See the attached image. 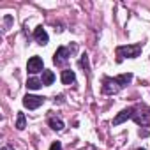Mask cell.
Wrapping results in <instances>:
<instances>
[{"instance_id": "3957f363", "label": "cell", "mask_w": 150, "mask_h": 150, "mask_svg": "<svg viewBox=\"0 0 150 150\" xmlns=\"http://www.w3.org/2000/svg\"><path fill=\"white\" fill-rule=\"evenodd\" d=\"M131 110H132L131 118L138 125H150V108H146V106H134Z\"/></svg>"}, {"instance_id": "6da1fadb", "label": "cell", "mask_w": 150, "mask_h": 150, "mask_svg": "<svg viewBox=\"0 0 150 150\" xmlns=\"http://www.w3.org/2000/svg\"><path fill=\"white\" fill-rule=\"evenodd\" d=\"M131 80H132V74L131 72L120 74V76H117V78H104L103 80V94L113 96V94L120 92V88H124Z\"/></svg>"}, {"instance_id": "7c38bea8", "label": "cell", "mask_w": 150, "mask_h": 150, "mask_svg": "<svg viewBox=\"0 0 150 150\" xmlns=\"http://www.w3.org/2000/svg\"><path fill=\"white\" fill-rule=\"evenodd\" d=\"M50 127L53 129V131H62L64 129V122L62 120H58V118H50Z\"/></svg>"}, {"instance_id": "8fae6325", "label": "cell", "mask_w": 150, "mask_h": 150, "mask_svg": "<svg viewBox=\"0 0 150 150\" xmlns=\"http://www.w3.org/2000/svg\"><path fill=\"white\" fill-rule=\"evenodd\" d=\"M41 87H42V81L37 80V78H30V80L27 81V88H28V90H37V88H41Z\"/></svg>"}, {"instance_id": "2e32d148", "label": "cell", "mask_w": 150, "mask_h": 150, "mask_svg": "<svg viewBox=\"0 0 150 150\" xmlns=\"http://www.w3.org/2000/svg\"><path fill=\"white\" fill-rule=\"evenodd\" d=\"M2 150H14L13 146H9V145H6V146H2Z\"/></svg>"}, {"instance_id": "9a60e30c", "label": "cell", "mask_w": 150, "mask_h": 150, "mask_svg": "<svg viewBox=\"0 0 150 150\" xmlns=\"http://www.w3.org/2000/svg\"><path fill=\"white\" fill-rule=\"evenodd\" d=\"M50 150H62V145H60V141H55V143L50 146Z\"/></svg>"}, {"instance_id": "e0dca14e", "label": "cell", "mask_w": 150, "mask_h": 150, "mask_svg": "<svg viewBox=\"0 0 150 150\" xmlns=\"http://www.w3.org/2000/svg\"><path fill=\"white\" fill-rule=\"evenodd\" d=\"M138 150H145V148H138Z\"/></svg>"}, {"instance_id": "277c9868", "label": "cell", "mask_w": 150, "mask_h": 150, "mask_svg": "<svg viewBox=\"0 0 150 150\" xmlns=\"http://www.w3.org/2000/svg\"><path fill=\"white\" fill-rule=\"evenodd\" d=\"M42 103H44V97H41V96H30L28 94L23 97V106L28 110H37Z\"/></svg>"}, {"instance_id": "7a4b0ae2", "label": "cell", "mask_w": 150, "mask_h": 150, "mask_svg": "<svg viewBox=\"0 0 150 150\" xmlns=\"http://www.w3.org/2000/svg\"><path fill=\"white\" fill-rule=\"evenodd\" d=\"M141 44H129V46H118L117 48V60L122 62L125 57L127 58H136L141 53Z\"/></svg>"}, {"instance_id": "30bf717a", "label": "cell", "mask_w": 150, "mask_h": 150, "mask_svg": "<svg viewBox=\"0 0 150 150\" xmlns=\"http://www.w3.org/2000/svg\"><path fill=\"white\" fill-rule=\"evenodd\" d=\"M55 81V74L51 71H42V85H51Z\"/></svg>"}, {"instance_id": "4fadbf2b", "label": "cell", "mask_w": 150, "mask_h": 150, "mask_svg": "<svg viewBox=\"0 0 150 150\" xmlns=\"http://www.w3.org/2000/svg\"><path fill=\"white\" fill-rule=\"evenodd\" d=\"M25 125H27V118H25V115H23V113H18V118H16V129L23 131Z\"/></svg>"}, {"instance_id": "ba28073f", "label": "cell", "mask_w": 150, "mask_h": 150, "mask_svg": "<svg viewBox=\"0 0 150 150\" xmlns=\"http://www.w3.org/2000/svg\"><path fill=\"white\" fill-rule=\"evenodd\" d=\"M131 115H132V110L129 108V110H122L115 118H113V125H120L122 122H125L127 118H131Z\"/></svg>"}, {"instance_id": "5b68a950", "label": "cell", "mask_w": 150, "mask_h": 150, "mask_svg": "<svg viewBox=\"0 0 150 150\" xmlns=\"http://www.w3.org/2000/svg\"><path fill=\"white\" fill-rule=\"evenodd\" d=\"M69 60V50L65 48V46H60L57 51H55V57H53V62L57 64V65H62V64H65Z\"/></svg>"}, {"instance_id": "9c48e42d", "label": "cell", "mask_w": 150, "mask_h": 150, "mask_svg": "<svg viewBox=\"0 0 150 150\" xmlns=\"http://www.w3.org/2000/svg\"><path fill=\"white\" fill-rule=\"evenodd\" d=\"M74 80H76V76H74V71H71V69L62 71V83H64V85H71Z\"/></svg>"}, {"instance_id": "8992f818", "label": "cell", "mask_w": 150, "mask_h": 150, "mask_svg": "<svg viewBox=\"0 0 150 150\" xmlns=\"http://www.w3.org/2000/svg\"><path fill=\"white\" fill-rule=\"evenodd\" d=\"M27 71H28V72H32V74H35V72L42 71V60H41L39 57H32V58H28Z\"/></svg>"}, {"instance_id": "52a82bcc", "label": "cell", "mask_w": 150, "mask_h": 150, "mask_svg": "<svg viewBox=\"0 0 150 150\" xmlns=\"http://www.w3.org/2000/svg\"><path fill=\"white\" fill-rule=\"evenodd\" d=\"M34 37H35V41L39 44H48V34H46V30L42 27H37L34 30Z\"/></svg>"}, {"instance_id": "5bb4252c", "label": "cell", "mask_w": 150, "mask_h": 150, "mask_svg": "<svg viewBox=\"0 0 150 150\" xmlns=\"http://www.w3.org/2000/svg\"><path fill=\"white\" fill-rule=\"evenodd\" d=\"M80 65H81L87 72L90 71V65H88V57H87V55H81V58H80Z\"/></svg>"}]
</instances>
